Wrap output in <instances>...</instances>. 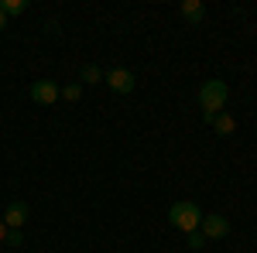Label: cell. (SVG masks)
Here are the masks:
<instances>
[{"mask_svg":"<svg viewBox=\"0 0 257 253\" xmlns=\"http://www.w3.org/2000/svg\"><path fill=\"white\" fill-rule=\"evenodd\" d=\"M0 11H4V18H18L28 11V4L24 0H0Z\"/></svg>","mask_w":257,"mask_h":253,"instance_id":"cell-9","label":"cell"},{"mask_svg":"<svg viewBox=\"0 0 257 253\" xmlns=\"http://www.w3.org/2000/svg\"><path fill=\"white\" fill-rule=\"evenodd\" d=\"M4 28H7V18H4V11H0V31H4Z\"/></svg>","mask_w":257,"mask_h":253,"instance_id":"cell-15","label":"cell"},{"mask_svg":"<svg viewBox=\"0 0 257 253\" xmlns=\"http://www.w3.org/2000/svg\"><path fill=\"white\" fill-rule=\"evenodd\" d=\"M226 96H230V89H226V82H223V79H209V82H202V89H199V106H202L206 123H213V117L223 113Z\"/></svg>","mask_w":257,"mask_h":253,"instance_id":"cell-1","label":"cell"},{"mask_svg":"<svg viewBox=\"0 0 257 253\" xmlns=\"http://www.w3.org/2000/svg\"><path fill=\"white\" fill-rule=\"evenodd\" d=\"M168 222L189 236V233H196V229H199V222H202V212H199L196 202H189V198H185V202H175V205L168 209Z\"/></svg>","mask_w":257,"mask_h":253,"instance_id":"cell-2","label":"cell"},{"mask_svg":"<svg viewBox=\"0 0 257 253\" xmlns=\"http://www.w3.org/2000/svg\"><path fill=\"white\" fill-rule=\"evenodd\" d=\"M103 72H99V65H82V82H99Z\"/></svg>","mask_w":257,"mask_h":253,"instance_id":"cell-10","label":"cell"},{"mask_svg":"<svg viewBox=\"0 0 257 253\" xmlns=\"http://www.w3.org/2000/svg\"><path fill=\"white\" fill-rule=\"evenodd\" d=\"M59 96H62L59 82H52V79H38V82H31V99H35L38 106H52Z\"/></svg>","mask_w":257,"mask_h":253,"instance_id":"cell-3","label":"cell"},{"mask_svg":"<svg viewBox=\"0 0 257 253\" xmlns=\"http://www.w3.org/2000/svg\"><path fill=\"white\" fill-rule=\"evenodd\" d=\"M79 96H82V86H79V82H72V86H62V99H72V103H76Z\"/></svg>","mask_w":257,"mask_h":253,"instance_id":"cell-11","label":"cell"},{"mask_svg":"<svg viewBox=\"0 0 257 253\" xmlns=\"http://www.w3.org/2000/svg\"><path fill=\"white\" fill-rule=\"evenodd\" d=\"M213 130H216L219 137H230L237 130V120L230 117V113H216V117H213Z\"/></svg>","mask_w":257,"mask_h":253,"instance_id":"cell-8","label":"cell"},{"mask_svg":"<svg viewBox=\"0 0 257 253\" xmlns=\"http://www.w3.org/2000/svg\"><path fill=\"white\" fill-rule=\"evenodd\" d=\"M182 18L192 21V24H199V21L206 18V7H202V0H185V4H182Z\"/></svg>","mask_w":257,"mask_h":253,"instance_id":"cell-7","label":"cell"},{"mask_svg":"<svg viewBox=\"0 0 257 253\" xmlns=\"http://www.w3.org/2000/svg\"><path fill=\"white\" fill-rule=\"evenodd\" d=\"M202 243H206V236L199 233V229H196V233H189V246H192V250H202Z\"/></svg>","mask_w":257,"mask_h":253,"instance_id":"cell-13","label":"cell"},{"mask_svg":"<svg viewBox=\"0 0 257 253\" xmlns=\"http://www.w3.org/2000/svg\"><path fill=\"white\" fill-rule=\"evenodd\" d=\"M24 222H28V202L14 198V202L7 205V212H4V226H7V229H21Z\"/></svg>","mask_w":257,"mask_h":253,"instance_id":"cell-6","label":"cell"},{"mask_svg":"<svg viewBox=\"0 0 257 253\" xmlns=\"http://www.w3.org/2000/svg\"><path fill=\"white\" fill-rule=\"evenodd\" d=\"M199 233L206 236V239H223V236L230 233V219H226V215H219V212L202 215V222H199Z\"/></svg>","mask_w":257,"mask_h":253,"instance_id":"cell-5","label":"cell"},{"mask_svg":"<svg viewBox=\"0 0 257 253\" xmlns=\"http://www.w3.org/2000/svg\"><path fill=\"white\" fill-rule=\"evenodd\" d=\"M7 239V226H4V219H0V243Z\"/></svg>","mask_w":257,"mask_h":253,"instance_id":"cell-14","label":"cell"},{"mask_svg":"<svg viewBox=\"0 0 257 253\" xmlns=\"http://www.w3.org/2000/svg\"><path fill=\"white\" fill-rule=\"evenodd\" d=\"M7 246H21L24 243V236H21V229H7V239H4Z\"/></svg>","mask_w":257,"mask_h":253,"instance_id":"cell-12","label":"cell"},{"mask_svg":"<svg viewBox=\"0 0 257 253\" xmlns=\"http://www.w3.org/2000/svg\"><path fill=\"white\" fill-rule=\"evenodd\" d=\"M103 82L113 89V93H120V96H127L131 89H134V72L131 69H110V72H103Z\"/></svg>","mask_w":257,"mask_h":253,"instance_id":"cell-4","label":"cell"}]
</instances>
